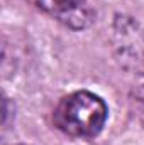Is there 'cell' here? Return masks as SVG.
<instances>
[{
	"label": "cell",
	"mask_w": 144,
	"mask_h": 145,
	"mask_svg": "<svg viewBox=\"0 0 144 145\" xmlns=\"http://www.w3.org/2000/svg\"><path fill=\"white\" fill-rule=\"evenodd\" d=\"M17 145H27V144H17Z\"/></svg>",
	"instance_id": "obj_5"
},
{
	"label": "cell",
	"mask_w": 144,
	"mask_h": 145,
	"mask_svg": "<svg viewBox=\"0 0 144 145\" xmlns=\"http://www.w3.org/2000/svg\"><path fill=\"white\" fill-rule=\"evenodd\" d=\"M112 44L115 57L124 69L134 74H144V34L132 17H115Z\"/></svg>",
	"instance_id": "obj_2"
},
{
	"label": "cell",
	"mask_w": 144,
	"mask_h": 145,
	"mask_svg": "<svg viewBox=\"0 0 144 145\" xmlns=\"http://www.w3.org/2000/svg\"><path fill=\"white\" fill-rule=\"evenodd\" d=\"M41 10L53 14L58 20H61L65 15H68L71 10L85 3V0H29Z\"/></svg>",
	"instance_id": "obj_3"
},
{
	"label": "cell",
	"mask_w": 144,
	"mask_h": 145,
	"mask_svg": "<svg viewBox=\"0 0 144 145\" xmlns=\"http://www.w3.org/2000/svg\"><path fill=\"white\" fill-rule=\"evenodd\" d=\"M107 120V105L90 91H76L63 98L54 111V121L66 135L92 138L97 137Z\"/></svg>",
	"instance_id": "obj_1"
},
{
	"label": "cell",
	"mask_w": 144,
	"mask_h": 145,
	"mask_svg": "<svg viewBox=\"0 0 144 145\" xmlns=\"http://www.w3.org/2000/svg\"><path fill=\"white\" fill-rule=\"evenodd\" d=\"M134 105H136V108L139 111L141 118L144 120V86L136 89V93H134Z\"/></svg>",
	"instance_id": "obj_4"
}]
</instances>
